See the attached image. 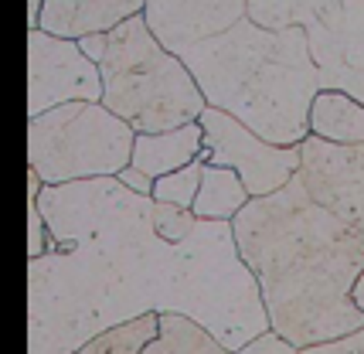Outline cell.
<instances>
[{"label":"cell","instance_id":"cell-6","mask_svg":"<svg viewBox=\"0 0 364 354\" xmlns=\"http://www.w3.org/2000/svg\"><path fill=\"white\" fill-rule=\"evenodd\" d=\"M245 17L262 28H303L320 89L364 102V0H245Z\"/></svg>","mask_w":364,"mask_h":354},{"label":"cell","instance_id":"cell-2","mask_svg":"<svg viewBox=\"0 0 364 354\" xmlns=\"http://www.w3.org/2000/svg\"><path fill=\"white\" fill-rule=\"evenodd\" d=\"M238 256L259 283L269 327L306 348L364 327L350 286L364 269V235L317 205L296 174L249 198L232 218Z\"/></svg>","mask_w":364,"mask_h":354},{"label":"cell","instance_id":"cell-3","mask_svg":"<svg viewBox=\"0 0 364 354\" xmlns=\"http://www.w3.org/2000/svg\"><path fill=\"white\" fill-rule=\"evenodd\" d=\"M208 106L235 116L276 146L306 140L310 102L320 92L317 62L303 28H262L249 17L181 51Z\"/></svg>","mask_w":364,"mask_h":354},{"label":"cell","instance_id":"cell-1","mask_svg":"<svg viewBox=\"0 0 364 354\" xmlns=\"http://www.w3.org/2000/svg\"><path fill=\"white\" fill-rule=\"evenodd\" d=\"M38 208L48 245L28 259V354H75L150 310L198 321L228 351L269 327L232 222L198 218L184 242H167L150 218L154 198L119 177L45 184Z\"/></svg>","mask_w":364,"mask_h":354},{"label":"cell","instance_id":"cell-25","mask_svg":"<svg viewBox=\"0 0 364 354\" xmlns=\"http://www.w3.org/2000/svg\"><path fill=\"white\" fill-rule=\"evenodd\" d=\"M350 300H354V306H358V310H364V269L358 273L354 286H350Z\"/></svg>","mask_w":364,"mask_h":354},{"label":"cell","instance_id":"cell-15","mask_svg":"<svg viewBox=\"0 0 364 354\" xmlns=\"http://www.w3.org/2000/svg\"><path fill=\"white\" fill-rule=\"evenodd\" d=\"M140 354H232L211 331L184 313H160L157 338Z\"/></svg>","mask_w":364,"mask_h":354},{"label":"cell","instance_id":"cell-18","mask_svg":"<svg viewBox=\"0 0 364 354\" xmlns=\"http://www.w3.org/2000/svg\"><path fill=\"white\" fill-rule=\"evenodd\" d=\"M150 218H154L157 235L167 242H184L198 225V215L191 208H177V205H164V201H154Z\"/></svg>","mask_w":364,"mask_h":354},{"label":"cell","instance_id":"cell-23","mask_svg":"<svg viewBox=\"0 0 364 354\" xmlns=\"http://www.w3.org/2000/svg\"><path fill=\"white\" fill-rule=\"evenodd\" d=\"M41 188H45V181H41V177H38L31 167H28V205H34V201H38Z\"/></svg>","mask_w":364,"mask_h":354},{"label":"cell","instance_id":"cell-8","mask_svg":"<svg viewBox=\"0 0 364 354\" xmlns=\"http://www.w3.org/2000/svg\"><path fill=\"white\" fill-rule=\"evenodd\" d=\"M99 65L79 48L75 38H58L41 28L28 31V116L72 99L99 102Z\"/></svg>","mask_w":364,"mask_h":354},{"label":"cell","instance_id":"cell-5","mask_svg":"<svg viewBox=\"0 0 364 354\" xmlns=\"http://www.w3.org/2000/svg\"><path fill=\"white\" fill-rule=\"evenodd\" d=\"M133 127L92 99L28 116V167L45 184L116 177L133 154Z\"/></svg>","mask_w":364,"mask_h":354},{"label":"cell","instance_id":"cell-9","mask_svg":"<svg viewBox=\"0 0 364 354\" xmlns=\"http://www.w3.org/2000/svg\"><path fill=\"white\" fill-rule=\"evenodd\" d=\"M296 177L317 205L364 235V144H331L306 133Z\"/></svg>","mask_w":364,"mask_h":354},{"label":"cell","instance_id":"cell-4","mask_svg":"<svg viewBox=\"0 0 364 354\" xmlns=\"http://www.w3.org/2000/svg\"><path fill=\"white\" fill-rule=\"evenodd\" d=\"M99 102L116 113L133 133H160L194 123L208 102L181 55L167 51L146 28L143 14H133L106 31L99 55Z\"/></svg>","mask_w":364,"mask_h":354},{"label":"cell","instance_id":"cell-17","mask_svg":"<svg viewBox=\"0 0 364 354\" xmlns=\"http://www.w3.org/2000/svg\"><path fill=\"white\" fill-rule=\"evenodd\" d=\"M201 167H205V161L198 157V161L184 163V167L171 171V174L154 177L150 198H154V201H164V205L191 208V205H194V194H198V184H201Z\"/></svg>","mask_w":364,"mask_h":354},{"label":"cell","instance_id":"cell-24","mask_svg":"<svg viewBox=\"0 0 364 354\" xmlns=\"http://www.w3.org/2000/svg\"><path fill=\"white\" fill-rule=\"evenodd\" d=\"M41 7H45V0H28V28H38L41 24Z\"/></svg>","mask_w":364,"mask_h":354},{"label":"cell","instance_id":"cell-11","mask_svg":"<svg viewBox=\"0 0 364 354\" xmlns=\"http://www.w3.org/2000/svg\"><path fill=\"white\" fill-rule=\"evenodd\" d=\"M140 11L143 0H45L38 28L58 38H82L92 31H109Z\"/></svg>","mask_w":364,"mask_h":354},{"label":"cell","instance_id":"cell-13","mask_svg":"<svg viewBox=\"0 0 364 354\" xmlns=\"http://www.w3.org/2000/svg\"><path fill=\"white\" fill-rule=\"evenodd\" d=\"M306 127L331 144H364V102L341 89H320L310 102Z\"/></svg>","mask_w":364,"mask_h":354},{"label":"cell","instance_id":"cell-21","mask_svg":"<svg viewBox=\"0 0 364 354\" xmlns=\"http://www.w3.org/2000/svg\"><path fill=\"white\" fill-rule=\"evenodd\" d=\"M48 245V225H45V215L38 208V201L28 205V259L41 256Z\"/></svg>","mask_w":364,"mask_h":354},{"label":"cell","instance_id":"cell-19","mask_svg":"<svg viewBox=\"0 0 364 354\" xmlns=\"http://www.w3.org/2000/svg\"><path fill=\"white\" fill-rule=\"evenodd\" d=\"M232 354H300V348H296V344H289L283 334H276L272 327H266L262 334L249 338L242 348H235Z\"/></svg>","mask_w":364,"mask_h":354},{"label":"cell","instance_id":"cell-10","mask_svg":"<svg viewBox=\"0 0 364 354\" xmlns=\"http://www.w3.org/2000/svg\"><path fill=\"white\" fill-rule=\"evenodd\" d=\"M143 21L167 51H181L222 34L245 17V0H143Z\"/></svg>","mask_w":364,"mask_h":354},{"label":"cell","instance_id":"cell-22","mask_svg":"<svg viewBox=\"0 0 364 354\" xmlns=\"http://www.w3.org/2000/svg\"><path fill=\"white\" fill-rule=\"evenodd\" d=\"M116 177L127 184L129 191H136V194H150V191H154V177H146L143 171H136L133 163H127V167H123Z\"/></svg>","mask_w":364,"mask_h":354},{"label":"cell","instance_id":"cell-7","mask_svg":"<svg viewBox=\"0 0 364 354\" xmlns=\"http://www.w3.org/2000/svg\"><path fill=\"white\" fill-rule=\"evenodd\" d=\"M198 123H201V154L198 157L205 163L232 167L242 177L249 198L279 191L300 171V144L276 146L215 106H205Z\"/></svg>","mask_w":364,"mask_h":354},{"label":"cell","instance_id":"cell-12","mask_svg":"<svg viewBox=\"0 0 364 354\" xmlns=\"http://www.w3.org/2000/svg\"><path fill=\"white\" fill-rule=\"evenodd\" d=\"M198 154H201V123L194 119V123L160 129V133H136L129 163L146 177H164L184 163L198 161Z\"/></svg>","mask_w":364,"mask_h":354},{"label":"cell","instance_id":"cell-16","mask_svg":"<svg viewBox=\"0 0 364 354\" xmlns=\"http://www.w3.org/2000/svg\"><path fill=\"white\" fill-rule=\"evenodd\" d=\"M160 327V313H140V317H129L123 323H112L106 331H99L82 344L75 354H140L150 340L157 338Z\"/></svg>","mask_w":364,"mask_h":354},{"label":"cell","instance_id":"cell-14","mask_svg":"<svg viewBox=\"0 0 364 354\" xmlns=\"http://www.w3.org/2000/svg\"><path fill=\"white\" fill-rule=\"evenodd\" d=\"M245 201H249V191H245L242 177L232 167H218V163H205L201 167V184H198L194 205H191V211L198 218L232 222Z\"/></svg>","mask_w":364,"mask_h":354},{"label":"cell","instance_id":"cell-20","mask_svg":"<svg viewBox=\"0 0 364 354\" xmlns=\"http://www.w3.org/2000/svg\"><path fill=\"white\" fill-rule=\"evenodd\" d=\"M300 354H364V327L350 331V334H344V338L306 344V348H300Z\"/></svg>","mask_w":364,"mask_h":354}]
</instances>
